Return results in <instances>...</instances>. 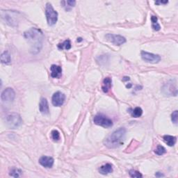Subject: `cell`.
Returning <instances> with one entry per match:
<instances>
[{
  "mask_svg": "<svg viewBox=\"0 0 178 178\" xmlns=\"http://www.w3.org/2000/svg\"><path fill=\"white\" fill-rule=\"evenodd\" d=\"M65 95L61 92L57 91L56 93H54L52 98V104L55 107H61L62 106L65 102Z\"/></svg>",
  "mask_w": 178,
  "mask_h": 178,
  "instance_id": "obj_10",
  "label": "cell"
},
{
  "mask_svg": "<svg viewBox=\"0 0 178 178\" xmlns=\"http://www.w3.org/2000/svg\"><path fill=\"white\" fill-rule=\"evenodd\" d=\"M171 120L174 124L177 125V120H178V111L176 110L173 112L172 115H171Z\"/></svg>",
  "mask_w": 178,
  "mask_h": 178,
  "instance_id": "obj_27",
  "label": "cell"
},
{
  "mask_svg": "<svg viewBox=\"0 0 178 178\" xmlns=\"http://www.w3.org/2000/svg\"><path fill=\"white\" fill-rule=\"evenodd\" d=\"M166 148H165L164 146H162L161 145H157V148L155 149V150H154V152H155V154H157V155H162V154H164L166 153Z\"/></svg>",
  "mask_w": 178,
  "mask_h": 178,
  "instance_id": "obj_24",
  "label": "cell"
},
{
  "mask_svg": "<svg viewBox=\"0 0 178 178\" xmlns=\"http://www.w3.org/2000/svg\"><path fill=\"white\" fill-rule=\"evenodd\" d=\"M105 38L108 41H109V42L115 45H121L126 42L125 38L120 36V35L108 34L105 36Z\"/></svg>",
  "mask_w": 178,
  "mask_h": 178,
  "instance_id": "obj_7",
  "label": "cell"
},
{
  "mask_svg": "<svg viewBox=\"0 0 178 178\" xmlns=\"http://www.w3.org/2000/svg\"><path fill=\"white\" fill-rule=\"evenodd\" d=\"M164 140L166 144L170 146V147H172L175 144L177 139L176 137H175L173 136H170V135H165L164 136Z\"/></svg>",
  "mask_w": 178,
  "mask_h": 178,
  "instance_id": "obj_17",
  "label": "cell"
},
{
  "mask_svg": "<svg viewBox=\"0 0 178 178\" xmlns=\"http://www.w3.org/2000/svg\"><path fill=\"white\" fill-rule=\"evenodd\" d=\"M45 14L47 23L50 26L55 25L58 20V13H57L50 3H47L45 8Z\"/></svg>",
  "mask_w": 178,
  "mask_h": 178,
  "instance_id": "obj_4",
  "label": "cell"
},
{
  "mask_svg": "<svg viewBox=\"0 0 178 178\" xmlns=\"http://www.w3.org/2000/svg\"><path fill=\"white\" fill-rule=\"evenodd\" d=\"M51 136H52V138L55 141H59L60 134L57 130H53V131L51 132Z\"/></svg>",
  "mask_w": 178,
  "mask_h": 178,
  "instance_id": "obj_25",
  "label": "cell"
},
{
  "mask_svg": "<svg viewBox=\"0 0 178 178\" xmlns=\"http://www.w3.org/2000/svg\"><path fill=\"white\" fill-rule=\"evenodd\" d=\"M129 175L132 177H142L143 175L141 173H139V171H136L134 170H129Z\"/></svg>",
  "mask_w": 178,
  "mask_h": 178,
  "instance_id": "obj_26",
  "label": "cell"
},
{
  "mask_svg": "<svg viewBox=\"0 0 178 178\" xmlns=\"http://www.w3.org/2000/svg\"><path fill=\"white\" fill-rule=\"evenodd\" d=\"M168 2V1H166V2H155V4H167Z\"/></svg>",
  "mask_w": 178,
  "mask_h": 178,
  "instance_id": "obj_29",
  "label": "cell"
},
{
  "mask_svg": "<svg viewBox=\"0 0 178 178\" xmlns=\"http://www.w3.org/2000/svg\"><path fill=\"white\" fill-rule=\"evenodd\" d=\"M54 159L47 156H43L39 159V163L43 167L46 168H50L53 166L54 164Z\"/></svg>",
  "mask_w": 178,
  "mask_h": 178,
  "instance_id": "obj_12",
  "label": "cell"
},
{
  "mask_svg": "<svg viewBox=\"0 0 178 178\" xmlns=\"http://www.w3.org/2000/svg\"><path fill=\"white\" fill-rule=\"evenodd\" d=\"M155 176L157 177H164V175L162 174L160 172H157L155 173Z\"/></svg>",
  "mask_w": 178,
  "mask_h": 178,
  "instance_id": "obj_28",
  "label": "cell"
},
{
  "mask_svg": "<svg viewBox=\"0 0 178 178\" xmlns=\"http://www.w3.org/2000/svg\"><path fill=\"white\" fill-rule=\"evenodd\" d=\"M93 122L95 125L103 127L104 128H109L113 126L112 120L102 114H98L95 116L94 117Z\"/></svg>",
  "mask_w": 178,
  "mask_h": 178,
  "instance_id": "obj_6",
  "label": "cell"
},
{
  "mask_svg": "<svg viewBox=\"0 0 178 178\" xmlns=\"http://www.w3.org/2000/svg\"><path fill=\"white\" fill-rule=\"evenodd\" d=\"M22 174V171L19 169V168H13V169L11 170L10 173V176L13 177H19L21 176V175Z\"/></svg>",
  "mask_w": 178,
  "mask_h": 178,
  "instance_id": "obj_23",
  "label": "cell"
},
{
  "mask_svg": "<svg viewBox=\"0 0 178 178\" xmlns=\"http://www.w3.org/2000/svg\"><path fill=\"white\" fill-rule=\"evenodd\" d=\"M24 37L31 44V52L36 55L42 48L43 35L42 31L36 28H31L24 33Z\"/></svg>",
  "mask_w": 178,
  "mask_h": 178,
  "instance_id": "obj_1",
  "label": "cell"
},
{
  "mask_svg": "<svg viewBox=\"0 0 178 178\" xmlns=\"http://www.w3.org/2000/svg\"><path fill=\"white\" fill-rule=\"evenodd\" d=\"M15 97V93L11 88H7L2 92L1 95V99L3 102H11L14 100Z\"/></svg>",
  "mask_w": 178,
  "mask_h": 178,
  "instance_id": "obj_9",
  "label": "cell"
},
{
  "mask_svg": "<svg viewBox=\"0 0 178 178\" xmlns=\"http://www.w3.org/2000/svg\"><path fill=\"white\" fill-rule=\"evenodd\" d=\"M39 109L40 111L43 114H48L50 113V109H49V104L47 102V100L46 98H41L40 104H39Z\"/></svg>",
  "mask_w": 178,
  "mask_h": 178,
  "instance_id": "obj_13",
  "label": "cell"
},
{
  "mask_svg": "<svg viewBox=\"0 0 178 178\" xmlns=\"http://www.w3.org/2000/svg\"><path fill=\"white\" fill-rule=\"evenodd\" d=\"M126 129L120 128L114 131L104 141V144L109 148H116L121 145L125 140Z\"/></svg>",
  "mask_w": 178,
  "mask_h": 178,
  "instance_id": "obj_2",
  "label": "cell"
},
{
  "mask_svg": "<svg viewBox=\"0 0 178 178\" xmlns=\"http://www.w3.org/2000/svg\"><path fill=\"white\" fill-rule=\"evenodd\" d=\"M58 47L59 50H70L71 48V43L70 40H66L63 43L59 44Z\"/></svg>",
  "mask_w": 178,
  "mask_h": 178,
  "instance_id": "obj_21",
  "label": "cell"
},
{
  "mask_svg": "<svg viewBox=\"0 0 178 178\" xmlns=\"http://www.w3.org/2000/svg\"><path fill=\"white\" fill-rule=\"evenodd\" d=\"M129 113H131V115L134 118H139L142 116L143 114V110L140 107H136L134 109H129Z\"/></svg>",
  "mask_w": 178,
  "mask_h": 178,
  "instance_id": "obj_19",
  "label": "cell"
},
{
  "mask_svg": "<svg viewBox=\"0 0 178 178\" xmlns=\"http://www.w3.org/2000/svg\"><path fill=\"white\" fill-rule=\"evenodd\" d=\"M18 13L13 11H2V18L10 26L15 27L18 23Z\"/></svg>",
  "mask_w": 178,
  "mask_h": 178,
  "instance_id": "obj_3",
  "label": "cell"
},
{
  "mask_svg": "<svg viewBox=\"0 0 178 178\" xmlns=\"http://www.w3.org/2000/svg\"><path fill=\"white\" fill-rule=\"evenodd\" d=\"M163 92L166 95H175V96H176L177 94L176 84L173 83V81L168 82L164 86Z\"/></svg>",
  "mask_w": 178,
  "mask_h": 178,
  "instance_id": "obj_11",
  "label": "cell"
},
{
  "mask_svg": "<svg viewBox=\"0 0 178 178\" xmlns=\"http://www.w3.org/2000/svg\"><path fill=\"white\" fill-rule=\"evenodd\" d=\"M100 173L102 175H107L113 172V167L112 165L110 164H106L102 166L99 168Z\"/></svg>",
  "mask_w": 178,
  "mask_h": 178,
  "instance_id": "obj_16",
  "label": "cell"
},
{
  "mask_svg": "<svg viewBox=\"0 0 178 178\" xmlns=\"http://www.w3.org/2000/svg\"><path fill=\"white\" fill-rule=\"evenodd\" d=\"M6 123L10 128L15 129L22 125V120L18 113H13L6 117Z\"/></svg>",
  "mask_w": 178,
  "mask_h": 178,
  "instance_id": "obj_5",
  "label": "cell"
},
{
  "mask_svg": "<svg viewBox=\"0 0 178 178\" xmlns=\"http://www.w3.org/2000/svg\"><path fill=\"white\" fill-rule=\"evenodd\" d=\"M61 4L63 5V7L65 8L66 11L71 10V8L74 7L76 4L75 1H63L61 2Z\"/></svg>",
  "mask_w": 178,
  "mask_h": 178,
  "instance_id": "obj_20",
  "label": "cell"
},
{
  "mask_svg": "<svg viewBox=\"0 0 178 178\" xmlns=\"http://www.w3.org/2000/svg\"><path fill=\"white\" fill-rule=\"evenodd\" d=\"M50 71L52 77L59 79L61 77L62 68L60 66L56 65H52L50 68Z\"/></svg>",
  "mask_w": 178,
  "mask_h": 178,
  "instance_id": "obj_14",
  "label": "cell"
},
{
  "mask_svg": "<svg viewBox=\"0 0 178 178\" xmlns=\"http://www.w3.org/2000/svg\"><path fill=\"white\" fill-rule=\"evenodd\" d=\"M1 62L4 64H9L11 62V55L8 52H4L1 55Z\"/></svg>",
  "mask_w": 178,
  "mask_h": 178,
  "instance_id": "obj_18",
  "label": "cell"
},
{
  "mask_svg": "<svg viewBox=\"0 0 178 178\" xmlns=\"http://www.w3.org/2000/svg\"><path fill=\"white\" fill-rule=\"evenodd\" d=\"M111 86H112V80H111L110 77H106L104 79L102 86L104 93H107L109 91Z\"/></svg>",
  "mask_w": 178,
  "mask_h": 178,
  "instance_id": "obj_15",
  "label": "cell"
},
{
  "mask_svg": "<svg viewBox=\"0 0 178 178\" xmlns=\"http://www.w3.org/2000/svg\"><path fill=\"white\" fill-rule=\"evenodd\" d=\"M151 22H152V27L153 28V29L155 31H160L161 27L157 22V18L156 16H154V15H152L151 17Z\"/></svg>",
  "mask_w": 178,
  "mask_h": 178,
  "instance_id": "obj_22",
  "label": "cell"
},
{
  "mask_svg": "<svg viewBox=\"0 0 178 178\" xmlns=\"http://www.w3.org/2000/svg\"><path fill=\"white\" fill-rule=\"evenodd\" d=\"M141 57L143 60H144L145 61L153 63V64L159 63L161 60V57L159 55L145 52V51H142L141 52Z\"/></svg>",
  "mask_w": 178,
  "mask_h": 178,
  "instance_id": "obj_8",
  "label": "cell"
}]
</instances>
